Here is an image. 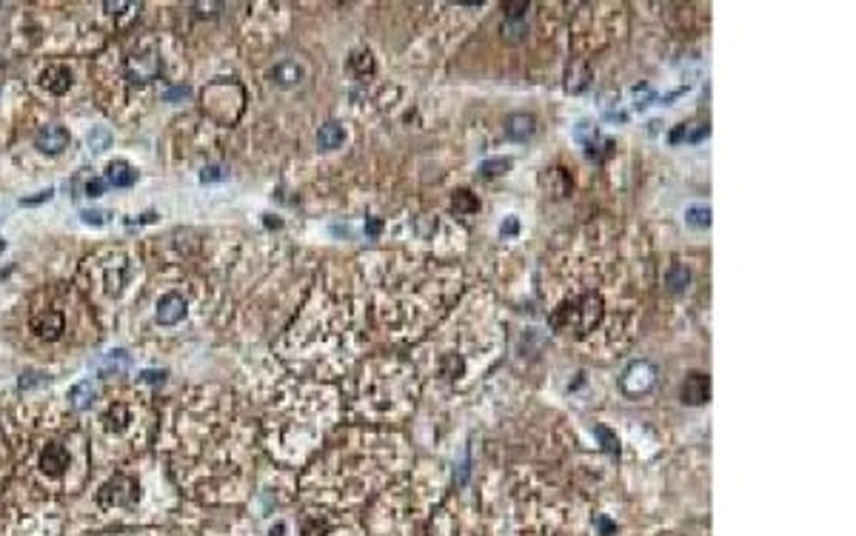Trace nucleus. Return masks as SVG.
I'll return each mask as SVG.
<instances>
[{
	"instance_id": "c756f323",
	"label": "nucleus",
	"mask_w": 856,
	"mask_h": 536,
	"mask_svg": "<svg viewBox=\"0 0 856 536\" xmlns=\"http://www.w3.org/2000/svg\"><path fill=\"white\" fill-rule=\"evenodd\" d=\"M189 95V88H171V92H166V100H180V98H186Z\"/></svg>"
},
{
	"instance_id": "412c9836",
	"label": "nucleus",
	"mask_w": 856,
	"mask_h": 536,
	"mask_svg": "<svg viewBox=\"0 0 856 536\" xmlns=\"http://www.w3.org/2000/svg\"><path fill=\"white\" fill-rule=\"evenodd\" d=\"M511 168V160H486L483 166H480V171H483V177H497V174H505Z\"/></svg>"
},
{
	"instance_id": "c85d7f7f",
	"label": "nucleus",
	"mask_w": 856,
	"mask_h": 536,
	"mask_svg": "<svg viewBox=\"0 0 856 536\" xmlns=\"http://www.w3.org/2000/svg\"><path fill=\"white\" fill-rule=\"evenodd\" d=\"M135 6H138V4H120V0H117V4H112V0L106 4L109 15H123V9H135Z\"/></svg>"
},
{
	"instance_id": "1a4fd4ad",
	"label": "nucleus",
	"mask_w": 856,
	"mask_h": 536,
	"mask_svg": "<svg viewBox=\"0 0 856 536\" xmlns=\"http://www.w3.org/2000/svg\"><path fill=\"white\" fill-rule=\"evenodd\" d=\"M711 396V380L705 374H691L682 385V402H688V406H702L708 402Z\"/></svg>"
},
{
	"instance_id": "0eeeda50",
	"label": "nucleus",
	"mask_w": 856,
	"mask_h": 536,
	"mask_svg": "<svg viewBox=\"0 0 856 536\" xmlns=\"http://www.w3.org/2000/svg\"><path fill=\"white\" fill-rule=\"evenodd\" d=\"M186 300L180 294H166L157 302V323L160 326H178L186 317Z\"/></svg>"
},
{
	"instance_id": "423d86ee",
	"label": "nucleus",
	"mask_w": 856,
	"mask_h": 536,
	"mask_svg": "<svg viewBox=\"0 0 856 536\" xmlns=\"http://www.w3.org/2000/svg\"><path fill=\"white\" fill-rule=\"evenodd\" d=\"M34 146L46 154H60L69 146V131L63 126H43L34 134Z\"/></svg>"
},
{
	"instance_id": "39448f33",
	"label": "nucleus",
	"mask_w": 856,
	"mask_h": 536,
	"mask_svg": "<svg viewBox=\"0 0 856 536\" xmlns=\"http://www.w3.org/2000/svg\"><path fill=\"white\" fill-rule=\"evenodd\" d=\"M29 328H32L40 340H58V337L66 331V317L60 314V311L46 308V311H37V314L29 320Z\"/></svg>"
},
{
	"instance_id": "2eb2a0df",
	"label": "nucleus",
	"mask_w": 856,
	"mask_h": 536,
	"mask_svg": "<svg viewBox=\"0 0 856 536\" xmlns=\"http://www.w3.org/2000/svg\"><path fill=\"white\" fill-rule=\"evenodd\" d=\"M300 80V69L294 66V63H280V66H274V72H272V83H277L280 88H288V86H294Z\"/></svg>"
},
{
	"instance_id": "7ed1b4c3",
	"label": "nucleus",
	"mask_w": 856,
	"mask_h": 536,
	"mask_svg": "<svg viewBox=\"0 0 856 536\" xmlns=\"http://www.w3.org/2000/svg\"><path fill=\"white\" fill-rule=\"evenodd\" d=\"M654 382H657V368H654L651 363H646V360L634 363V366L622 374V391H625L628 396L648 394V391L654 388Z\"/></svg>"
},
{
	"instance_id": "a211bd4d",
	"label": "nucleus",
	"mask_w": 856,
	"mask_h": 536,
	"mask_svg": "<svg viewBox=\"0 0 856 536\" xmlns=\"http://www.w3.org/2000/svg\"><path fill=\"white\" fill-rule=\"evenodd\" d=\"M123 368H128V354H126V351H112L106 360L100 363V374H106V377H109L112 371L117 374V371H123Z\"/></svg>"
},
{
	"instance_id": "2f4dec72",
	"label": "nucleus",
	"mask_w": 856,
	"mask_h": 536,
	"mask_svg": "<svg viewBox=\"0 0 856 536\" xmlns=\"http://www.w3.org/2000/svg\"><path fill=\"white\" fill-rule=\"evenodd\" d=\"M143 377H146V380H149V382H157V380H163V374H154V371H146V374H143Z\"/></svg>"
},
{
	"instance_id": "4468645a",
	"label": "nucleus",
	"mask_w": 856,
	"mask_h": 536,
	"mask_svg": "<svg viewBox=\"0 0 856 536\" xmlns=\"http://www.w3.org/2000/svg\"><path fill=\"white\" fill-rule=\"evenodd\" d=\"M95 394H98V385L92 382V380H83V382H77L74 388H72V406L77 408V411H86L95 402Z\"/></svg>"
},
{
	"instance_id": "393cba45",
	"label": "nucleus",
	"mask_w": 856,
	"mask_h": 536,
	"mask_svg": "<svg viewBox=\"0 0 856 536\" xmlns=\"http://www.w3.org/2000/svg\"><path fill=\"white\" fill-rule=\"evenodd\" d=\"M526 12H528V4H526V0H514V4H505L508 20H517V18H523Z\"/></svg>"
},
{
	"instance_id": "aec40b11",
	"label": "nucleus",
	"mask_w": 856,
	"mask_h": 536,
	"mask_svg": "<svg viewBox=\"0 0 856 536\" xmlns=\"http://www.w3.org/2000/svg\"><path fill=\"white\" fill-rule=\"evenodd\" d=\"M352 72H354V74H371V72H374V60H371V55H368V52H357V55H352Z\"/></svg>"
},
{
	"instance_id": "6e6552de",
	"label": "nucleus",
	"mask_w": 856,
	"mask_h": 536,
	"mask_svg": "<svg viewBox=\"0 0 856 536\" xmlns=\"http://www.w3.org/2000/svg\"><path fill=\"white\" fill-rule=\"evenodd\" d=\"M40 468H43V474H49V476L63 474L69 468V451L63 448V445H58V442L46 445L43 454H40Z\"/></svg>"
},
{
	"instance_id": "5701e85b",
	"label": "nucleus",
	"mask_w": 856,
	"mask_h": 536,
	"mask_svg": "<svg viewBox=\"0 0 856 536\" xmlns=\"http://www.w3.org/2000/svg\"><path fill=\"white\" fill-rule=\"evenodd\" d=\"M109 143H112V134H109L106 128H95V131L89 134V146H92L95 152H103V149H109Z\"/></svg>"
},
{
	"instance_id": "a878e982",
	"label": "nucleus",
	"mask_w": 856,
	"mask_h": 536,
	"mask_svg": "<svg viewBox=\"0 0 856 536\" xmlns=\"http://www.w3.org/2000/svg\"><path fill=\"white\" fill-rule=\"evenodd\" d=\"M80 217H83V222H92V226H103L106 222V211H92V208H86V211H80Z\"/></svg>"
},
{
	"instance_id": "4be33fe9",
	"label": "nucleus",
	"mask_w": 856,
	"mask_h": 536,
	"mask_svg": "<svg viewBox=\"0 0 856 536\" xmlns=\"http://www.w3.org/2000/svg\"><path fill=\"white\" fill-rule=\"evenodd\" d=\"M454 208H457V211H465V214L477 211V200H474V194H471V192H457V194H454Z\"/></svg>"
},
{
	"instance_id": "473e14b6",
	"label": "nucleus",
	"mask_w": 856,
	"mask_h": 536,
	"mask_svg": "<svg viewBox=\"0 0 856 536\" xmlns=\"http://www.w3.org/2000/svg\"><path fill=\"white\" fill-rule=\"evenodd\" d=\"M377 232H380V222L371 220V222H368V234H377Z\"/></svg>"
},
{
	"instance_id": "9b49d317",
	"label": "nucleus",
	"mask_w": 856,
	"mask_h": 536,
	"mask_svg": "<svg viewBox=\"0 0 856 536\" xmlns=\"http://www.w3.org/2000/svg\"><path fill=\"white\" fill-rule=\"evenodd\" d=\"M135 180H138V171L128 166L126 160H114V163L106 166V183H109V186H114V189H128V186H135Z\"/></svg>"
},
{
	"instance_id": "f257e3e1",
	"label": "nucleus",
	"mask_w": 856,
	"mask_h": 536,
	"mask_svg": "<svg viewBox=\"0 0 856 536\" xmlns=\"http://www.w3.org/2000/svg\"><path fill=\"white\" fill-rule=\"evenodd\" d=\"M603 314H606V308H603V300H599V294L588 291V294H582V297L566 302L563 308H556L554 317H551V326H554L556 331L588 334V331H594V328L599 326Z\"/></svg>"
},
{
	"instance_id": "cd10ccee",
	"label": "nucleus",
	"mask_w": 856,
	"mask_h": 536,
	"mask_svg": "<svg viewBox=\"0 0 856 536\" xmlns=\"http://www.w3.org/2000/svg\"><path fill=\"white\" fill-rule=\"evenodd\" d=\"M596 434L606 439V448H608V451H620V442H617V439H614V436H611L606 428H596Z\"/></svg>"
},
{
	"instance_id": "dca6fc26",
	"label": "nucleus",
	"mask_w": 856,
	"mask_h": 536,
	"mask_svg": "<svg viewBox=\"0 0 856 536\" xmlns=\"http://www.w3.org/2000/svg\"><path fill=\"white\" fill-rule=\"evenodd\" d=\"M103 422H106V428H109V431H123V428H126V422H128V408L123 406V402H117V406H112V408L106 411Z\"/></svg>"
},
{
	"instance_id": "9d476101",
	"label": "nucleus",
	"mask_w": 856,
	"mask_h": 536,
	"mask_svg": "<svg viewBox=\"0 0 856 536\" xmlns=\"http://www.w3.org/2000/svg\"><path fill=\"white\" fill-rule=\"evenodd\" d=\"M40 83H43V88H49L52 95H66L72 88V72L66 66H49L40 74Z\"/></svg>"
},
{
	"instance_id": "7c9ffc66",
	"label": "nucleus",
	"mask_w": 856,
	"mask_h": 536,
	"mask_svg": "<svg viewBox=\"0 0 856 536\" xmlns=\"http://www.w3.org/2000/svg\"><path fill=\"white\" fill-rule=\"evenodd\" d=\"M502 232H505V234H514V232H517V220L511 217V220L505 222V229H502Z\"/></svg>"
},
{
	"instance_id": "20e7f679",
	"label": "nucleus",
	"mask_w": 856,
	"mask_h": 536,
	"mask_svg": "<svg viewBox=\"0 0 856 536\" xmlns=\"http://www.w3.org/2000/svg\"><path fill=\"white\" fill-rule=\"evenodd\" d=\"M160 55L157 52H140V55H132L126 63V74L132 83H152L160 77Z\"/></svg>"
},
{
	"instance_id": "bb28decb",
	"label": "nucleus",
	"mask_w": 856,
	"mask_h": 536,
	"mask_svg": "<svg viewBox=\"0 0 856 536\" xmlns=\"http://www.w3.org/2000/svg\"><path fill=\"white\" fill-rule=\"evenodd\" d=\"M103 189H106V180H89V183H86V194H89V197H100Z\"/></svg>"
},
{
	"instance_id": "ddd939ff",
	"label": "nucleus",
	"mask_w": 856,
	"mask_h": 536,
	"mask_svg": "<svg viewBox=\"0 0 856 536\" xmlns=\"http://www.w3.org/2000/svg\"><path fill=\"white\" fill-rule=\"evenodd\" d=\"M342 140H346V131H342V126H337V123L320 126V131H317V146H320V149H326V152L340 149Z\"/></svg>"
},
{
	"instance_id": "6ab92c4d",
	"label": "nucleus",
	"mask_w": 856,
	"mask_h": 536,
	"mask_svg": "<svg viewBox=\"0 0 856 536\" xmlns=\"http://www.w3.org/2000/svg\"><path fill=\"white\" fill-rule=\"evenodd\" d=\"M685 220H688L694 229H708L711 226V208L708 206H691L688 214H685Z\"/></svg>"
},
{
	"instance_id": "f8f14e48",
	"label": "nucleus",
	"mask_w": 856,
	"mask_h": 536,
	"mask_svg": "<svg viewBox=\"0 0 856 536\" xmlns=\"http://www.w3.org/2000/svg\"><path fill=\"white\" fill-rule=\"evenodd\" d=\"M534 131H537V123H534L531 114H511L508 123H505V134H508L511 140H517V143L528 140Z\"/></svg>"
},
{
	"instance_id": "f03ea898",
	"label": "nucleus",
	"mask_w": 856,
	"mask_h": 536,
	"mask_svg": "<svg viewBox=\"0 0 856 536\" xmlns=\"http://www.w3.org/2000/svg\"><path fill=\"white\" fill-rule=\"evenodd\" d=\"M138 500V482L132 476H123L117 474L114 479H109L100 494H98V502L106 505V508H114V505H132Z\"/></svg>"
},
{
	"instance_id": "b1692460",
	"label": "nucleus",
	"mask_w": 856,
	"mask_h": 536,
	"mask_svg": "<svg viewBox=\"0 0 856 536\" xmlns=\"http://www.w3.org/2000/svg\"><path fill=\"white\" fill-rule=\"evenodd\" d=\"M200 180H203V183H218V180H226V171H223L220 166H206V168L200 171Z\"/></svg>"
},
{
	"instance_id": "f3484780",
	"label": "nucleus",
	"mask_w": 856,
	"mask_h": 536,
	"mask_svg": "<svg viewBox=\"0 0 856 536\" xmlns=\"http://www.w3.org/2000/svg\"><path fill=\"white\" fill-rule=\"evenodd\" d=\"M688 283H691V272H688V268H685L682 262L671 265V272H668V288H671V291H685V288H688Z\"/></svg>"
}]
</instances>
